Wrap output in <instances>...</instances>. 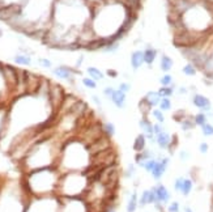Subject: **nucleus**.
Returning a JSON list of instances; mask_svg holds the SVG:
<instances>
[{
	"mask_svg": "<svg viewBox=\"0 0 213 212\" xmlns=\"http://www.w3.org/2000/svg\"><path fill=\"white\" fill-rule=\"evenodd\" d=\"M169 161H170L169 157H163V158H161V160H157V162H156V165H154V168H153V170L150 172L152 177H153V178H154L156 181H158V179L165 174Z\"/></svg>",
	"mask_w": 213,
	"mask_h": 212,
	"instance_id": "f257e3e1",
	"label": "nucleus"
},
{
	"mask_svg": "<svg viewBox=\"0 0 213 212\" xmlns=\"http://www.w3.org/2000/svg\"><path fill=\"white\" fill-rule=\"evenodd\" d=\"M111 102L114 104L118 109H126L127 108V93H124L119 89H115L111 96Z\"/></svg>",
	"mask_w": 213,
	"mask_h": 212,
	"instance_id": "f03ea898",
	"label": "nucleus"
},
{
	"mask_svg": "<svg viewBox=\"0 0 213 212\" xmlns=\"http://www.w3.org/2000/svg\"><path fill=\"white\" fill-rule=\"evenodd\" d=\"M192 104L196 106L198 109L203 110V111H209L211 110V101L208 98H206L205 96H203V94H193L192 97Z\"/></svg>",
	"mask_w": 213,
	"mask_h": 212,
	"instance_id": "7ed1b4c3",
	"label": "nucleus"
},
{
	"mask_svg": "<svg viewBox=\"0 0 213 212\" xmlns=\"http://www.w3.org/2000/svg\"><path fill=\"white\" fill-rule=\"evenodd\" d=\"M153 188H154V192H156V195H157V199H158V202L161 203V204H166L169 200H170V192H169V190L163 185H157V186H154Z\"/></svg>",
	"mask_w": 213,
	"mask_h": 212,
	"instance_id": "20e7f679",
	"label": "nucleus"
},
{
	"mask_svg": "<svg viewBox=\"0 0 213 212\" xmlns=\"http://www.w3.org/2000/svg\"><path fill=\"white\" fill-rule=\"evenodd\" d=\"M144 63V51L136 50L131 54V67L133 69H139Z\"/></svg>",
	"mask_w": 213,
	"mask_h": 212,
	"instance_id": "39448f33",
	"label": "nucleus"
},
{
	"mask_svg": "<svg viewBox=\"0 0 213 212\" xmlns=\"http://www.w3.org/2000/svg\"><path fill=\"white\" fill-rule=\"evenodd\" d=\"M156 143L158 144L159 148L166 149V148H169V145L171 143V136L166 131H162V132H159L158 135H156Z\"/></svg>",
	"mask_w": 213,
	"mask_h": 212,
	"instance_id": "423d86ee",
	"label": "nucleus"
},
{
	"mask_svg": "<svg viewBox=\"0 0 213 212\" xmlns=\"http://www.w3.org/2000/svg\"><path fill=\"white\" fill-rule=\"evenodd\" d=\"M144 99H145L146 104L149 105L152 109H154V108H157V106L159 105V101H161V96L158 94V92L150 91V92H148L145 96H144Z\"/></svg>",
	"mask_w": 213,
	"mask_h": 212,
	"instance_id": "0eeeda50",
	"label": "nucleus"
},
{
	"mask_svg": "<svg viewBox=\"0 0 213 212\" xmlns=\"http://www.w3.org/2000/svg\"><path fill=\"white\" fill-rule=\"evenodd\" d=\"M146 147V136H145V134H140L137 135V136L135 138V141H133V144H132V148L136 153H139V152H143Z\"/></svg>",
	"mask_w": 213,
	"mask_h": 212,
	"instance_id": "6e6552de",
	"label": "nucleus"
},
{
	"mask_svg": "<svg viewBox=\"0 0 213 212\" xmlns=\"http://www.w3.org/2000/svg\"><path fill=\"white\" fill-rule=\"evenodd\" d=\"M137 207H139V195H137V191L133 190L129 194V198L127 202V212H136Z\"/></svg>",
	"mask_w": 213,
	"mask_h": 212,
	"instance_id": "1a4fd4ad",
	"label": "nucleus"
},
{
	"mask_svg": "<svg viewBox=\"0 0 213 212\" xmlns=\"http://www.w3.org/2000/svg\"><path fill=\"white\" fill-rule=\"evenodd\" d=\"M54 75L56 76V77L62 79V80H71V77H72V73H71V69L67 68V67H56L54 69Z\"/></svg>",
	"mask_w": 213,
	"mask_h": 212,
	"instance_id": "9d476101",
	"label": "nucleus"
},
{
	"mask_svg": "<svg viewBox=\"0 0 213 212\" xmlns=\"http://www.w3.org/2000/svg\"><path fill=\"white\" fill-rule=\"evenodd\" d=\"M139 126H140L141 130H143V134H145V135L153 134V123L148 119L146 117H143L139 121Z\"/></svg>",
	"mask_w": 213,
	"mask_h": 212,
	"instance_id": "9b49d317",
	"label": "nucleus"
},
{
	"mask_svg": "<svg viewBox=\"0 0 213 212\" xmlns=\"http://www.w3.org/2000/svg\"><path fill=\"white\" fill-rule=\"evenodd\" d=\"M88 73H89V76H90V79H93V80H96V81H98V80H103L105 79V75L102 73V71H99L98 68H96V67H88Z\"/></svg>",
	"mask_w": 213,
	"mask_h": 212,
	"instance_id": "f8f14e48",
	"label": "nucleus"
},
{
	"mask_svg": "<svg viewBox=\"0 0 213 212\" xmlns=\"http://www.w3.org/2000/svg\"><path fill=\"white\" fill-rule=\"evenodd\" d=\"M102 131H103V134L106 135V136H109V138L115 136V132H116L115 125L114 123H111V122H106V123L102 125Z\"/></svg>",
	"mask_w": 213,
	"mask_h": 212,
	"instance_id": "ddd939ff",
	"label": "nucleus"
},
{
	"mask_svg": "<svg viewBox=\"0 0 213 212\" xmlns=\"http://www.w3.org/2000/svg\"><path fill=\"white\" fill-rule=\"evenodd\" d=\"M173 68V59L167 55H162L161 58V69L163 72H169Z\"/></svg>",
	"mask_w": 213,
	"mask_h": 212,
	"instance_id": "4468645a",
	"label": "nucleus"
},
{
	"mask_svg": "<svg viewBox=\"0 0 213 212\" xmlns=\"http://www.w3.org/2000/svg\"><path fill=\"white\" fill-rule=\"evenodd\" d=\"M156 56H157V51L154 49H146L144 51V63L152 64L153 62H154Z\"/></svg>",
	"mask_w": 213,
	"mask_h": 212,
	"instance_id": "2eb2a0df",
	"label": "nucleus"
},
{
	"mask_svg": "<svg viewBox=\"0 0 213 212\" xmlns=\"http://www.w3.org/2000/svg\"><path fill=\"white\" fill-rule=\"evenodd\" d=\"M191 190H192V181H191V179H188V178H185V181H183V186H182L180 192H182L185 197H187L188 194L191 192Z\"/></svg>",
	"mask_w": 213,
	"mask_h": 212,
	"instance_id": "dca6fc26",
	"label": "nucleus"
},
{
	"mask_svg": "<svg viewBox=\"0 0 213 212\" xmlns=\"http://www.w3.org/2000/svg\"><path fill=\"white\" fill-rule=\"evenodd\" d=\"M157 92H158L159 96H161V98H163V97L170 98L171 96H173V93H174V91H173V88H171V86H161Z\"/></svg>",
	"mask_w": 213,
	"mask_h": 212,
	"instance_id": "f3484780",
	"label": "nucleus"
},
{
	"mask_svg": "<svg viewBox=\"0 0 213 212\" xmlns=\"http://www.w3.org/2000/svg\"><path fill=\"white\" fill-rule=\"evenodd\" d=\"M149 204V190H144L139 197V207H145Z\"/></svg>",
	"mask_w": 213,
	"mask_h": 212,
	"instance_id": "a211bd4d",
	"label": "nucleus"
},
{
	"mask_svg": "<svg viewBox=\"0 0 213 212\" xmlns=\"http://www.w3.org/2000/svg\"><path fill=\"white\" fill-rule=\"evenodd\" d=\"M158 109L162 110V111H169V110H171V101H170V98H167V97L161 98L159 105H158Z\"/></svg>",
	"mask_w": 213,
	"mask_h": 212,
	"instance_id": "6ab92c4d",
	"label": "nucleus"
},
{
	"mask_svg": "<svg viewBox=\"0 0 213 212\" xmlns=\"http://www.w3.org/2000/svg\"><path fill=\"white\" fill-rule=\"evenodd\" d=\"M139 109H140V111H141V114H143V117H148V114H149L150 111H152V108L146 104V101H145L144 98L140 101V104H139Z\"/></svg>",
	"mask_w": 213,
	"mask_h": 212,
	"instance_id": "aec40b11",
	"label": "nucleus"
},
{
	"mask_svg": "<svg viewBox=\"0 0 213 212\" xmlns=\"http://www.w3.org/2000/svg\"><path fill=\"white\" fill-rule=\"evenodd\" d=\"M152 115H153V118L158 122V123H163L165 122V115H163V111L162 110H159V109H157V108H154V109H152Z\"/></svg>",
	"mask_w": 213,
	"mask_h": 212,
	"instance_id": "412c9836",
	"label": "nucleus"
},
{
	"mask_svg": "<svg viewBox=\"0 0 213 212\" xmlns=\"http://www.w3.org/2000/svg\"><path fill=\"white\" fill-rule=\"evenodd\" d=\"M156 162H157V160L154 157L153 158H149V160H146L145 162H143L140 165V166H143L144 169H145V172H148V173H150L152 170H153V168H154V165H156Z\"/></svg>",
	"mask_w": 213,
	"mask_h": 212,
	"instance_id": "4be33fe9",
	"label": "nucleus"
},
{
	"mask_svg": "<svg viewBox=\"0 0 213 212\" xmlns=\"http://www.w3.org/2000/svg\"><path fill=\"white\" fill-rule=\"evenodd\" d=\"M13 60H15V63H17V64H24V66H29V64L32 63L30 58L26 56V55H16L13 58Z\"/></svg>",
	"mask_w": 213,
	"mask_h": 212,
	"instance_id": "5701e85b",
	"label": "nucleus"
},
{
	"mask_svg": "<svg viewBox=\"0 0 213 212\" xmlns=\"http://www.w3.org/2000/svg\"><path fill=\"white\" fill-rule=\"evenodd\" d=\"M180 123H182V130H185V131H187V130H192L195 126H196L195 125V122H193V118L191 119V118H187V117Z\"/></svg>",
	"mask_w": 213,
	"mask_h": 212,
	"instance_id": "b1692460",
	"label": "nucleus"
},
{
	"mask_svg": "<svg viewBox=\"0 0 213 212\" xmlns=\"http://www.w3.org/2000/svg\"><path fill=\"white\" fill-rule=\"evenodd\" d=\"M193 122H195V125L200 126V127H202L203 125H205V123H206V115H205V113H199V114H196V115L193 117Z\"/></svg>",
	"mask_w": 213,
	"mask_h": 212,
	"instance_id": "393cba45",
	"label": "nucleus"
},
{
	"mask_svg": "<svg viewBox=\"0 0 213 212\" xmlns=\"http://www.w3.org/2000/svg\"><path fill=\"white\" fill-rule=\"evenodd\" d=\"M82 84H84L88 89H96L97 88V81L90 77H84L82 79Z\"/></svg>",
	"mask_w": 213,
	"mask_h": 212,
	"instance_id": "a878e982",
	"label": "nucleus"
},
{
	"mask_svg": "<svg viewBox=\"0 0 213 212\" xmlns=\"http://www.w3.org/2000/svg\"><path fill=\"white\" fill-rule=\"evenodd\" d=\"M182 71H183V73L187 75V76H193L195 73H196V68H195L193 64H186Z\"/></svg>",
	"mask_w": 213,
	"mask_h": 212,
	"instance_id": "bb28decb",
	"label": "nucleus"
},
{
	"mask_svg": "<svg viewBox=\"0 0 213 212\" xmlns=\"http://www.w3.org/2000/svg\"><path fill=\"white\" fill-rule=\"evenodd\" d=\"M202 132H203V135H205V136H212L213 135V126L211 123L206 122L205 125L202 126Z\"/></svg>",
	"mask_w": 213,
	"mask_h": 212,
	"instance_id": "cd10ccee",
	"label": "nucleus"
},
{
	"mask_svg": "<svg viewBox=\"0 0 213 212\" xmlns=\"http://www.w3.org/2000/svg\"><path fill=\"white\" fill-rule=\"evenodd\" d=\"M135 175H136V166L133 164H129L127 170L124 172V177H126V178H132Z\"/></svg>",
	"mask_w": 213,
	"mask_h": 212,
	"instance_id": "c85d7f7f",
	"label": "nucleus"
},
{
	"mask_svg": "<svg viewBox=\"0 0 213 212\" xmlns=\"http://www.w3.org/2000/svg\"><path fill=\"white\" fill-rule=\"evenodd\" d=\"M159 82H161L162 86H170L173 84V77L170 75H163L161 79H159Z\"/></svg>",
	"mask_w": 213,
	"mask_h": 212,
	"instance_id": "c756f323",
	"label": "nucleus"
},
{
	"mask_svg": "<svg viewBox=\"0 0 213 212\" xmlns=\"http://www.w3.org/2000/svg\"><path fill=\"white\" fill-rule=\"evenodd\" d=\"M186 118V113H185V110H179V111H176V113H174L173 115V119L176 121V122H182L183 119Z\"/></svg>",
	"mask_w": 213,
	"mask_h": 212,
	"instance_id": "7c9ffc66",
	"label": "nucleus"
},
{
	"mask_svg": "<svg viewBox=\"0 0 213 212\" xmlns=\"http://www.w3.org/2000/svg\"><path fill=\"white\" fill-rule=\"evenodd\" d=\"M183 181H185V178H176L175 182H174V190L175 191H180L182 190V186H183Z\"/></svg>",
	"mask_w": 213,
	"mask_h": 212,
	"instance_id": "2f4dec72",
	"label": "nucleus"
},
{
	"mask_svg": "<svg viewBox=\"0 0 213 212\" xmlns=\"http://www.w3.org/2000/svg\"><path fill=\"white\" fill-rule=\"evenodd\" d=\"M169 212H179V203L178 202H171L167 207Z\"/></svg>",
	"mask_w": 213,
	"mask_h": 212,
	"instance_id": "473e14b6",
	"label": "nucleus"
},
{
	"mask_svg": "<svg viewBox=\"0 0 213 212\" xmlns=\"http://www.w3.org/2000/svg\"><path fill=\"white\" fill-rule=\"evenodd\" d=\"M118 89L124 92V93H128L129 91H131V86H129V84H127V82H120L119 86H118Z\"/></svg>",
	"mask_w": 213,
	"mask_h": 212,
	"instance_id": "72a5a7b5",
	"label": "nucleus"
},
{
	"mask_svg": "<svg viewBox=\"0 0 213 212\" xmlns=\"http://www.w3.org/2000/svg\"><path fill=\"white\" fill-rule=\"evenodd\" d=\"M114 91H115V89H114L112 86H106L105 89H103V94L110 99V98H111V96H112V93H114Z\"/></svg>",
	"mask_w": 213,
	"mask_h": 212,
	"instance_id": "f704fd0d",
	"label": "nucleus"
},
{
	"mask_svg": "<svg viewBox=\"0 0 213 212\" xmlns=\"http://www.w3.org/2000/svg\"><path fill=\"white\" fill-rule=\"evenodd\" d=\"M162 131H163V127L161 126V123H156V125H153V134L154 135H158Z\"/></svg>",
	"mask_w": 213,
	"mask_h": 212,
	"instance_id": "c9c22d12",
	"label": "nucleus"
},
{
	"mask_svg": "<svg viewBox=\"0 0 213 212\" xmlns=\"http://www.w3.org/2000/svg\"><path fill=\"white\" fill-rule=\"evenodd\" d=\"M38 62L41 63V66H42V67H45V68H51V62L49 60V59H43V58H41Z\"/></svg>",
	"mask_w": 213,
	"mask_h": 212,
	"instance_id": "e433bc0d",
	"label": "nucleus"
},
{
	"mask_svg": "<svg viewBox=\"0 0 213 212\" xmlns=\"http://www.w3.org/2000/svg\"><path fill=\"white\" fill-rule=\"evenodd\" d=\"M92 99H93V102L98 106V108H101V106H102V101H101V98H99V97L97 96V94H93V96H92Z\"/></svg>",
	"mask_w": 213,
	"mask_h": 212,
	"instance_id": "4c0bfd02",
	"label": "nucleus"
},
{
	"mask_svg": "<svg viewBox=\"0 0 213 212\" xmlns=\"http://www.w3.org/2000/svg\"><path fill=\"white\" fill-rule=\"evenodd\" d=\"M208 149H209V145L206 144V143H202L199 145V151L202 152V153H206L208 152Z\"/></svg>",
	"mask_w": 213,
	"mask_h": 212,
	"instance_id": "58836bf2",
	"label": "nucleus"
},
{
	"mask_svg": "<svg viewBox=\"0 0 213 212\" xmlns=\"http://www.w3.org/2000/svg\"><path fill=\"white\" fill-rule=\"evenodd\" d=\"M179 156H180V160H183V161H186L188 157H190V153L188 152H186V151H182L180 153H179Z\"/></svg>",
	"mask_w": 213,
	"mask_h": 212,
	"instance_id": "ea45409f",
	"label": "nucleus"
},
{
	"mask_svg": "<svg viewBox=\"0 0 213 212\" xmlns=\"http://www.w3.org/2000/svg\"><path fill=\"white\" fill-rule=\"evenodd\" d=\"M107 75L110 76V77H112V79H116L118 77V72L115 69H107Z\"/></svg>",
	"mask_w": 213,
	"mask_h": 212,
	"instance_id": "a19ab883",
	"label": "nucleus"
},
{
	"mask_svg": "<svg viewBox=\"0 0 213 212\" xmlns=\"http://www.w3.org/2000/svg\"><path fill=\"white\" fill-rule=\"evenodd\" d=\"M105 212H116V211H115V208H107Z\"/></svg>",
	"mask_w": 213,
	"mask_h": 212,
	"instance_id": "79ce46f5",
	"label": "nucleus"
},
{
	"mask_svg": "<svg viewBox=\"0 0 213 212\" xmlns=\"http://www.w3.org/2000/svg\"><path fill=\"white\" fill-rule=\"evenodd\" d=\"M185 212H192V210H191V208H188V207H186V210H185Z\"/></svg>",
	"mask_w": 213,
	"mask_h": 212,
	"instance_id": "37998d69",
	"label": "nucleus"
},
{
	"mask_svg": "<svg viewBox=\"0 0 213 212\" xmlns=\"http://www.w3.org/2000/svg\"><path fill=\"white\" fill-rule=\"evenodd\" d=\"M161 212H162V211H161Z\"/></svg>",
	"mask_w": 213,
	"mask_h": 212,
	"instance_id": "c03bdc74",
	"label": "nucleus"
}]
</instances>
